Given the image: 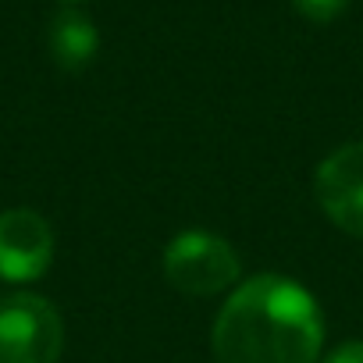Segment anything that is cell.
Here are the masks:
<instances>
[{
    "mask_svg": "<svg viewBox=\"0 0 363 363\" xmlns=\"http://www.w3.org/2000/svg\"><path fill=\"white\" fill-rule=\"evenodd\" d=\"M292 4H296L299 15H306L313 22H331V18H338L345 11L349 0H292Z\"/></svg>",
    "mask_w": 363,
    "mask_h": 363,
    "instance_id": "52a82bcc",
    "label": "cell"
},
{
    "mask_svg": "<svg viewBox=\"0 0 363 363\" xmlns=\"http://www.w3.org/2000/svg\"><path fill=\"white\" fill-rule=\"evenodd\" d=\"M324 363H363V342H342Z\"/></svg>",
    "mask_w": 363,
    "mask_h": 363,
    "instance_id": "ba28073f",
    "label": "cell"
},
{
    "mask_svg": "<svg viewBox=\"0 0 363 363\" xmlns=\"http://www.w3.org/2000/svg\"><path fill=\"white\" fill-rule=\"evenodd\" d=\"M54 260V232L36 211L0 214V278L33 281Z\"/></svg>",
    "mask_w": 363,
    "mask_h": 363,
    "instance_id": "5b68a950",
    "label": "cell"
},
{
    "mask_svg": "<svg viewBox=\"0 0 363 363\" xmlns=\"http://www.w3.org/2000/svg\"><path fill=\"white\" fill-rule=\"evenodd\" d=\"M47 43H50V57L65 72H79V68H86L93 61V54L100 47V33H96V26L82 11L68 8V11H61L50 22Z\"/></svg>",
    "mask_w": 363,
    "mask_h": 363,
    "instance_id": "8992f818",
    "label": "cell"
},
{
    "mask_svg": "<svg viewBox=\"0 0 363 363\" xmlns=\"http://www.w3.org/2000/svg\"><path fill=\"white\" fill-rule=\"evenodd\" d=\"M313 193L331 225L363 239V143H345L320 160Z\"/></svg>",
    "mask_w": 363,
    "mask_h": 363,
    "instance_id": "277c9868",
    "label": "cell"
},
{
    "mask_svg": "<svg viewBox=\"0 0 363 363\" xmlns=\"http://www.w3.org/2000/svg\"><path fill=\"white\" fill-rule=\"evenodd\" d=\"M65 324L50 299L15 292L0 299V363H57Z\"/></svg>",
    "mask_w": 363,
    "mask_h": 363,
    "instance_id": "7a4b0ae2",
    "label": "cell"
},
{
    "mask_svg": "<svg viewBox=\"0 0 363 363\" xmlns=\"http://www.w3.org/2000/svg\"><path fill=\"white\" fill-rule=\"evenodd\" d=\"M65 4H79V0H65Z\"/></svg>",
    "mask_w": 363,
    "mask_h": 363,
    "instance_id": "9c48e42d",
    "label": "cell"
},
{
    "mask_svg": "<svg viewBox=\"0 0 363 363\" xmlns=\"http://www.w3.org/2000/svg\"><path fill=\"white\" fill-rule=\"evenodd\" d=\"M320 342L324 317L317 299L281 274L242 281L211 335L218 363H317Z\"/></svg>",
    "mask_w": 363,
    "mask_h": 363,
    "instance_id": "6da1fadb",
    "label": "cell"
},
{
    "mask_svg": "<svg viewBox=\"0 0 363 363\" xmlns=\"http://www.w3.org/2000/svg\"><path fill=\"white\" fill-rule=\"evenodd\" d=\"M164 274L186 296H218L239 281L242 264L228 239L211 232H182L164 250Z\"/></svg>",
    "mask_w": 363,
    "mask_h": 363,
    "instance_id": "3957f363",
    "label": "cell"
}]
</instances>
